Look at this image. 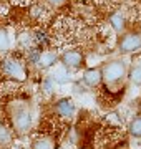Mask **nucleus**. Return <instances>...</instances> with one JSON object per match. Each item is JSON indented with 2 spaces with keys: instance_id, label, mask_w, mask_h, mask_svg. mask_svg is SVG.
Returning a JSON list of instances; mask_svg holds the SVG:
<instances>
[{
  "instance_id": "2eb2a0df",
  "label": "nucleus",
  "mask_w": 141,
  "mask_h": 149,
  "mask_svg": "<svg viewBox=\"0 0 141 149\" xmlns=\"http://www.w3.org/2000/svg\"><path fill=\"white\" fill-rule=\"evenodd\" d=\"M130 81L135 86H141V65H138V66H135V68L131 70Z\"/></svg>"
},
{
  "instance_id": "9d476101",
  "label": "nucleus",
  "mask_w": 141,
  "mask_h": 149,
  "mask_svg": "<svg viewBox=\"0 0 141 149\" xmlns=\"http://www.w3.org/2000/svg\"><path fill=\"white\" fill-rule=\"evenodd\" d=\"M12 143V131L7 126L0 124V148H7Z\"/></svg>"
},
{
  "instance_id": "f8f14e48",
  "label": "nucleus",
  "mask_w": 141,
  "mask_h": 149,
  "mask_svg": "<svg viewBox=\"0 0 141 149\" xmlns=\"http://www.w3.org/2000/svg\"><path fill=\"white\" fill-rule=\"evenodd\" d=\"M32 149H53V143L48 138H37L33 139Z\"/></svg>"
},
{
  "instance_id": "39448f33",
  "label": "nucleus",
  "mask_w": 141,
  "mask_h": 149,
  "mask_svg": "<svg viewBox=\"0 0 141 149\" xmlns=\"http://www.w3.org/2000/svg\"><path fill=\"white\" fill-rule=\"evenodd\" d=\"M75 111H76V106L70 98H61V100H58V101L55 103V113L60 118L70 119V118L75 116Z\"/></svg>"
},
{
  "instance_id": "a211bd4d",
  "label": "nucleus",
  "mask_w": 141,
  "mask_h": 149,
  "mask_svg": "<svg viewBox=\"0 0 141 149\" xmlns=\"http://www.w3.org/2000/svg\"><path fill=\"white\" fill-rule=\"evenodd\" d=\"M82 149H85V148H82Z\"/></svg>"
},
{
  "instance_id": "1a4fd4ad",
  "label": "nucleus",
  "mask_w": 141,
  "mask_h": 149,
  "mask_svg": "<svg viewBox=\"0 0 141 149\" xmlns=\"http://www.w3.org/2000/svg\"><path fill=\"white\" fill-rule=\"evenodd\" d=\"M110 23H111V27L114 28V32H116V33L125 32V27H126L125 17L121 15L119 12H116V13H113V15L110 17Z\"/></svg>"
},
{
  "instance_id": "0eeeda50",
  "label": "nucleus",
  "mask_w": 141,
  "mask_h": 149,
  "mask_svg": "<svg viewBox=\"0 0 141 149\" xmlns=\"http://www.w3.org/2000/svg\"><path fill=\"white\" fill-rule=\"evenodd\" d=\"M83 83L90 88H96L101 83V70L98 68H90L83 73Z\"/></svg>"
},
{
  "instance_id": "423d86ee",
  "label": "nucleus",
  "mask_w": 141,
  "mask_h": 149,
  "mask_svg": "<svg viewBox=\"0 0 141 149\" xmlns=\"http://www.w3.org/2000/svg\"><path fill=\"white\" fill-rule=\"evenodd\" d=\"M61 65L65 66L66 70H75V68H80L83 63V55L76 50H68L65 53L61 55Z\"/></svg>"
},
{
  "instance_id": "9b49d317",
  "label": "nucleus",
  "mask_w": 141,
  "mask_h": 149,
  "mask_svg": "<svg viewBox=\"0 0 141 149\" xmlns=\"http://www.w3.org/2000/svg\"><path fill=\"white\" fill-rule=\"evenodd\" d=\"M52 80H53V83H66V81L71 80L70 73H68V70L63 66L61 70H58L57 73H53V76H50Z\"/></svg>"
},
{
  "instance_id": "4468645a",
  "label": "nucleus",
  "mask_w": 141,
  "mask_h": 149,
  "mask_svg": "<svg viewBox=\"0 0 141 149\" xmlns=\"http://www.w3.org/2000/svg\"><path fill=\"white\" fill-rule=\"evenodd\" d=\"M130 134L135 138H141V116L135 118L130 123Z\"/></svg>"
},
{
  "instance_id": "6e6552de",
  "label": "nucleus",
  "mask_w": 141,
  "mask_h": 149,
  "mask_svg": "<svg viewBox=\"0 0 141 149\" xmlns=\"http://www.w3.org/2000/svg\"><path fill=\"white\" fill-rule=\"evenodd\" d=\"M57 61H58V55L57 53H53V52H42L40 56H38L37 65L42 70H48V68H52Z\"/></svg>"
},
{
  "instance_id": "f257e3e1",
  "label": "nucleus",
  "mask_w": 141,
  "mask_h": 149,
  "mask_svg": "<svg viewBox=\"0 0 141 149\" xmlns=\"http://www.w3.org/2000/svg\"><path fill=\"white\" fill-rule=\"evenodd\" d=\"M10 118H12V126L17 134H27L33 126V114L32 108L27 103H15L12 104L10 109Z\"/></svg>"
},
{
  "instance_id": "f03ea898",
  "label": "nucleus",
  "mask_w": 141,
  "mask_h": 149,
  "mask_svg": "<svg viewBox=\"0 0 141 149\" xmlns=\"http://www.w3.org/2000/svg\"><path fill=\"white\" fill-rule=\"evenodd\" d=\"M128 74V68L123 60H113L103 65L101 68V81H105L106 86H118L123 83Z\"/></svg>"
},
{
  "instance_id": "dca6fc26",
  "label": "nucleus",
  "mask_w": 141,
  "mask_h": 149,
  "mask_svg": "<svg viewBox=\"0 0 141 149\" xmlns=\"http://www.w3.org/2000/svg\"><path fill=\"white\" fill-rule=\"evenodd\" d=\"M37 40H38V43H42V45H48V38L45 37L43 33H37Z\"/></svg>"
},
{
  "instance_id": "f3484780",
  "label": "nucleus",
  "mask_w": 141,
  "mask_h": 149,
  "mask_svg": "<svg viewBox=\"0 0 141 149\" xmlns=\"http://www.w3.org/2000/svg\"><path fill=\"white\" fill-rule=\"evenodd\" d=\"M52 5H55V7H58V5H61V3H65V0H48Z\"/></svg>"
},
{
  "instance_id": "ddd939ff",
  "label": "nucleus",
  "mask_w": 141,
  "mask_h": 149,
  "mask_svg": "<svg viewBox=\"0 0 141 149\" xmlns=\"http://www.w3.org/2000/svg\"><path fill=\"white\" fill-rule=\"evenodd\" d=\"M10 48V37H8V32L5 28H0V53L2 52H7Z\"/></svg>"
},
{
  "instance_id": "20e7f679",
  "label": "nucleus",
  "mask_w": 141,
  "mask_h": 149,
  "mask_svg": "<svg viewBox=\"0 0 141 149\" xmlns=\"http://www.w3.org/2000/svg\"><path fill=\"white\" fill-rule=\"evenodd\" d=\"M141 48V35L138 33H128L121 38L119 42V52L121 53H133V52H138Z\"/></svg>"
},
{
  "instance_id": "7ed1b4c3",
  "label": "nucleus",
  "mask_w": 141,
  "mask_h": 149,
  "mask_svg": "<svg viewBox=\"0 0 141 149\" xmlns=\"http://www.w3.org/2000/svg\"><path fill=\"white\" fill-rule=\"evenodd\" d=\"M2 73L5 74L7 78H12V80H17V81H23L27 78L25 65L15 56L5 58L2 61Z\"/></svg>"
}]
</instances>
